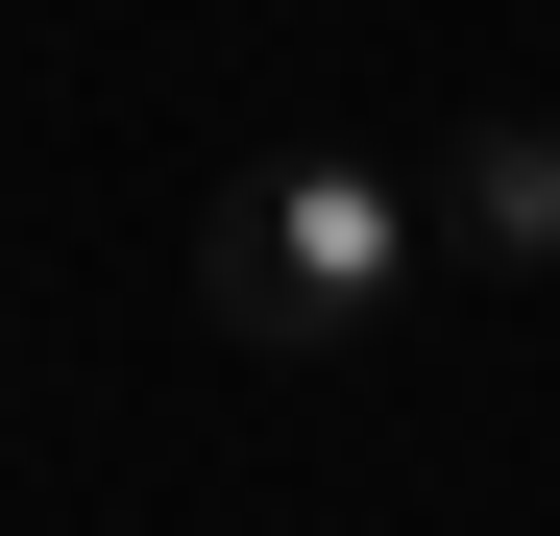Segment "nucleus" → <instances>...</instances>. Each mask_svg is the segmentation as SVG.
<instances>
[{
    "label": "nucleus",
    "instance_id": "nucleus-1",
    "mask_svg": "<svg viewBox=\"0 0 560 536\" xmlns=\"http://www.w3.org/2000/svg\"><path fill=\"white\" fill-rule=\"evenodd\" d=\"M415 244H439V196L390 147H244L220 196H196V293H220V341H268V366H317V341H365L415 293Z\"/></svg>",
    "mask_w": 560,
    "mask_h": 536
},
{
    "label": "nucleus",
    "instance_id": "nucleus-2",
    "mask_svg": "<svg viewBox=\"0 0 560 536\" xmlns=\"http://www.w3.org/2000/svg\"><path fill=\"white\" fill-rule=\"evenodd\" d=\"M439 244L560 268V123H463V147H439Z\"/></svg>",
    "mask_w": 560,
    "mask_h": 536
}]
</instances>
